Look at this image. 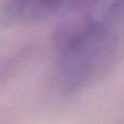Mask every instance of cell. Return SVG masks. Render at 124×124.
<instances>
[{
  "label": "cell",
  "instance_id": "6da1fadb",
  "mask_svg": "<svg viewBox=\"0 0 124 124\" xmlns=\"http://www.w3.org/2000/svg\"><path fill=\"white\" fill-rule=\"evenodd\" d=\"M122 0H86L58 33V70L64 86L90 83L112 63Z\"/></svg>",
  "mask_w": 124,
  "mask_h": 124
},
{
  "label": "cell",
  "instance_id": "7a4b0ae2",
  "mask_svg": "<svg viewBox=\"0 0 124 124\" xmlns=\"http://www.w3.org/2000/svg\"><path fill=\"white\" fill-rule=\"evenodd\" d=\"M86 0H7L1 12L4 24L24 25L73 11Z\"/></svg>",
  "mask_w": 124,
  "mask_h": 124
}]
</instances>
